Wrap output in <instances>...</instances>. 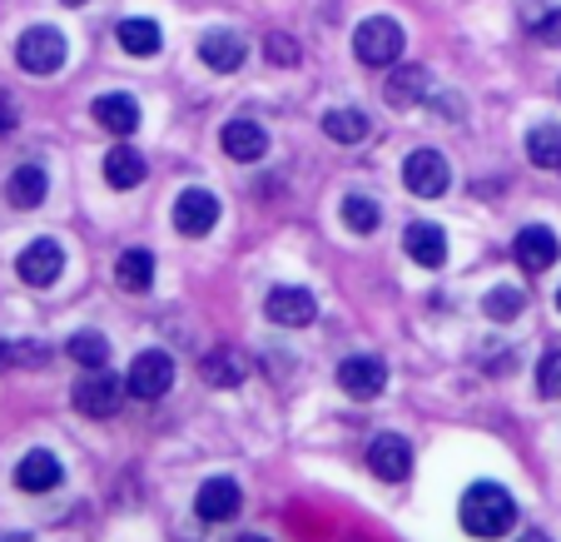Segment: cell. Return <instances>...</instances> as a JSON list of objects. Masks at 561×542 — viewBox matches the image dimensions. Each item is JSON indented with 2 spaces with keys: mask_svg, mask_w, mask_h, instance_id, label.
<instances>
[{
  "mask_svg": "<svg viewBox=\"0 0 561 542\" xmlns=\"http://www.w3.org/2000/svg\"><path fill=\"white\" fill-rule=\"evenodd\" d=\"M45 190H50V180H45L41 165H21V170L5 180V200H11L15 210H35V204L45 200Z\"/></svg>",
  "mask_w": 561,
  "mask_h": 542,
  "instance_id": "ffe728a7",
  "label": "cell"
},
{
  "mask_svg": "<svg viewBox=\"0 0 561 542\" xmlns=\"http://www.w3.org/2000/svg\"><path fill=\"white\" fill-rule=\"evenodd\" d=\"M557 304H561V294H557Z\"/></svg>",
  "mask_w": 561,
  "mask_h": 542,
  "instance_id": "74e56055",
  "label": "cell"
},
{
  "mask_svg": "<svg viewBox=\"0 0 561 542\" xmlns=\"http://www.w3.org/2000/svg\"><path fill=\"white\" fill-rule=\"evenodd\" d=\"M105 180L115 184V190H135V184H145V155L129 145H115L105 155Z\"/></svg>",
  "mask_w": 561,
  "mask_h": 542,
  "instance_id": "44dd1931",
  "label": "cell"
},
{
  "mask_svg": "<svg viewBox=\"0 0 561 542\" xmlns=\"http://www.w3.org/2000/svg\"><path fill=\"white\" fill-rule=\"evenodd\" d=\"M65 55H70V45H65V35L55 25H31L21 35V45H15V60H21L25 75H55L65 65Z\"/></svg>",
  "mask_w": 561,
  "mask_h": 542,
  "instance_id": "3957f363",
  "label": "cell"
},
{
  "mask_svg": "<svg viewBox=\"0 0 561 542\" xmlns=\"http://www.w3.org/2000/svg\"><path fill=\"white\" fill-rule=\"evenodd\" d=\"M368 115L363 110H329L323 115V135L339 139V145H358V139H368Z\"/></svg>",
  "mask_w": 561,
  "mask_h": 542,
  "instance_id": "cb8c5ba5",
  "label": "cell"
},
{
  "mask_svg": "<svg viewBox=\"0 0 561 542\" xmlns=\"http://www.w3.org/2000/svg\"><path fill=\"white\" fill-rule=\"evenodd\" d=\"M15 269H21L25 284L45 289V284H55V279H60V269H65V249L55 245V239H35V245H25V255L15 259Z\"/></svg>",
  "mask_w": 561,
  "mask_h": 542,
  "instance_id": "9c48e42d",
  "label": "cell"
},
{
  "mask_svg": "<svg viewBox=\"0 0 561 542\" xmlns=\"http://www.w3.org/2000/svg\"><path fill=\"white\" fill-rule=\"evenodd\" d=\"M527 25L537 31L541 45H561V11H541V15H527Z\"/></svg>",
  "mask_w": 561,
  "mask_h": 542,
  "instance_id": "4dcf8cb0",
  "label": "cell"
},
{
  "mask_svg": "<svg viewBox=\"0 0 561 542\" xmlns=\"http://www.w3.org/2000/svg\"><path fill=\"white\" fill-rule=\"evenodd\" d=\"M5 542H31V538H25V532H11V538H5Z\"/></svg>",
  "mask_w": 561,
  "mask_h": 542,
  "instance_id": "e575fe53",
  "label": "cell"
},
{
  "mask_svg": "<svg viewBox=\"0 0 561 542\" xmlns=\"http://www.w3.org/2000/svg\"><path fill=\"white\" fill-rule=\"evenodd\" d=\"M199 60L209 65V70L229 75V70H239V65H244V41H239L233 31H209L199 41Z\"/></svg>",
  "mask_w": 561,
  "mask_h": 542,
  "instance_id": "e0dca14e",
  "label": "cell"
},
{
  "mask_svg": "<svg viewBox=\"0 0 561 542\" xmlns=\"http://www.w3.org/2000/svg\"><path fill=\"white\" fill-rule=\"evenodd\" d=\"M264 314L274 324H284V329H304V324L318 319V304H313V294H308V289H274V294H268V304H264Z\"/></svg>",
  "mask_w": 561,
  "mask_h": 542,
  "instance_id": "8fae6325",
  "label": "cell"
},
{
  "mask_svg": "<svg viewBox=\"0 0 561 542\" xmlns=\"http://www.w3.org/2000/svg\"><path fill=\"white\" fill-rule=\"evenodd\" d=\"M343 224H348L353 235H373V229L382 224L378 200H368V194H348V200H343Z\"/></svg>",
  "mask_w": 561,
  "mask_h": 542,
  "instance_id": "484cf974",
  "label": "cell"
},
{
  "mask_svg": "<svg viewBox=\"0 0 561 542\" xmlns=\"http://www.w3.org/2000/svg\"><path fill=\"white\" fill-rule=\"evenodd\" d=\"M403 245H408V255H413V264L443 269V259H447V235L437 229V224H413Z\"/></svg>",
  "mask_w": 561,
  "mask_h": 542,
  "instance_id": "d6986e66",
  "label": "cell"
},
{
  "mask_svg": "<svg viewBox=\"0 0 561 542\" xmlns=\"http://www.w3.org/2000/svg\"><path fill=\"white\" fill-rule=\"evenodd\" d=\"M75 408L85 418H110L119 408V379L115 373H105V369H90L85 379L75 383Z\"/></svg>",
  "mask_w": 561,
  "mask_h": 542,
  "instance_id": "8992f818",
  "label": "cell"
},
{
  "mask_svg": "<svg viewBox=\"0 0 561 542\" xmlns=\"http://www.w3.org/2000/svg\"><path fill=\"white\" fill-rule=\"evenodd\" d=\"M11 129H15V105L0 95V135H11Z\"/></svg>",
  "mask_w": 561,
  "mask_h": 542,
  "instance_id": "d6a6232c",
  "label": "cell"
},
{
  "mask_svg": "<svg viewBox=\"0 0 561 542\" xmlns=\"http://www.w3.org/2000/svg\"><path fill=\"white\" fill-rule=\"evenodd\" d=\"M423 95H427V70H423V65H403V60H398V70H392L388 86H382V100H388L392 110H413Z\"/></svg>",
  "mask_w": 561,
  "mask_h": 542,
  "instance_id": "9a60e30c",
  "label": "cell"
},
{
  "mask_svg": "<svg viewBox=\"0 0 561 542\" xmlns=\"http://www.w3.org/2000/svg\"><path fill=\"white\" fill-rule=\"evenodd\" d=\"M65 5H85V0H65Z\"/></svg>",
  "mask_w": 561,
  "mask_h": 542,
  "instance_id": "8d00e7d4",
  "label": "cell"
},
{
  "mask_svg": "<svg viewBox=\"0 0 561 542\" xmlns=\"http://www.w3.org/2000/svg\"><path fill=\"white\" fill-rule=\"evenodd\" d=\"M368 468L378 473L382 483L408 478V468H413V448H408V438H398V433H378V438L368 443Z\"/></svg>",
  "mask_w": 561,
  "mask_h": 542,
  "instance_id": "ba28073f",
  "label": "cell"
},
{
  "mask_svg": "<svg viewBox=\"0 0 561 542\" xmlns=\"http://www.w3.org/2000/svg\"><path fill=\"white\" fill-rule=\"evenodd\" d=\"M457 518H462V528L472 532V538L492 542V538H502V532H512V522H517V503H512V493L497 488V483H477V488L462 493Z\"/></svg>",
  "mask_w": 561,
  "mask_h": 542,
  "instance_id": "6da1fadb",
  "label": "cell"
},
{
  "mask_svg": "<svg viewBox=\"0 0 561 542\" xmlns=\"http://www.w3.org/2000/svg\"><path fill=\"white\" fill-rule=\"evenodd\" d=\"M204 379L214 383V388H233V383H244V359L233 349H219L204 359Z\"/></svg>",
  "mask_w": 561,
  "mask_h": 542,
  "instance_id": "4316f807",
  "label": "cell"
},
{
  "mask_svg": "<svg viewBox=\"0 0 561 542\" xmlns=\"http://www.w3.org/2000/svg\"><path fill=\"white\" fill-rule=\"evenodd\" d=\"M403 50H408V35L388 15H373V21H363L353 31V55L363 65H392V60H403Z\"/></svg>",
  "mask_w": 561,
  "mask_h": 542,
  "instance_id": "7a4b0ae2",
  "label": "cell"
},
{
  "mask_svg": "<svg viewBox=\"0 0 561 542\" xmlns=\"http://www.w3.org/2000/svg\"><path fill=\"white\" fill-rule=\"evenodd\" d=\"M239 503H244L239 483H233V478H209L199 488V498H194V508H199L204 522H229L233 512H239Z\"/></svg>",
  "mask_w": 561,
  "mask_h": 542,
  "instance_id": "5bb4252c",
  "label": "cell"
},
{
  "mask_svg": "<svg viewBox=\"0 0 561 542\" xmlns=\"http://www.w3.org/2000/svg\"><path fill=\"white\" fill-rule=\"evenodd\" d=\"M115 41L125 45V55H139V60H149V55H159L164 35H159L154 21H145V15H129V21L115 25Z\"/></svg>",
  "mask_w": 561,
  "mask_h": 542,
  "instance_id": "ac0fdd59",
  "label": "cell"
},
{
  "mask_svg": "<svg viewBox=\"0 0 561 542\" xmlns=\"http://www.w3.org/2000/svg\"><path fill=\"white\" fill-rule=\"evenodd\" d=\"M517 542H551V538H547V532H522Z\"/></svg>",
  "mask_w": 561,
  "mask_h": 542,
  "instance_id": "836d02e7",
  "label": "cell"
},
{
  "mask_svg": "<svg viewBox=\"0 0 561 542\" xmlns=\"http://www.w3.org/2000/svg\"><path fill=\"white\" fill-rule=\"evenodd\" d=\"M115 279L129 294H145V289L154 284V255H149V249H125L115 264Z\"/></svg>",
  "mask_w": 561,
  "mask_h": 542,
  "instance_id": "603a6c76",
  "label": "cell"
},
{
  "mask_svg": "<svg viewBox=\"0 0 561 542\" xmlns=\"http://www.w3.org/2000/svg\"><path fill=\"white\" fill-rule=\"evenodd\" d=\"M537 388L541 398H561V349L537 363Z\"/></svg>",
  "mask_w": 561,
  "mask_h": 542,
  "instance_id": "f546056e",
  "label": "cell"
},
{
  "mask_svg": "<svg viewBox=\"0 0 561 542\" xmlns=\"http://www.w3.org/2000/svg\"><path fill=\"white\" fill-rule=\"evenodd\" d=\"M339 388L348 398H378L388 388V369L378 359H343L339 363Z\"/></svg>",
  "mask_w": 561,
  "mask_h": 542,
  "instance_id": "30bf717a",
  "label": "cell"
},
{
  "mask_svg": "<svg viewBox=\"0 0 561 542\" xmlns=\"http://www.w3.org/2000/svg\"><path fill=\"white\" fill-rule=\"evenodd\" d=\"M403 184L417 200H437V194H447V184H453V170H447V160L437 149H413L403 165Z\"/></svg>",
  "mask_w": 561,
  "mask_h": 542,
  "instance_id": "5b68a950",
  "label": "cell"
},
{
  "mask_svg": "<svg viewBox=\"0 0 561 542\" xmlns=\"http://www.w3.org/2000/svg\"><path fill=\"white\" fill-rule=\"evenodd\" d=\"M264 50H268V60L274 65H298V41L294 35H268Z\"/></svg>",
  "mask_w": 561,
  "mask_h": 542,
  "instance_id": "1f68e13d",
  "label": "cell"
},
{
  "mask_svg": "<svg viewBox=\"0 0 561 542\" xmlns=\"http://www.w3.org/2000/svg\"><path fill=\"white\" fill-rule=\"evenodd\" d=\"M125 388L135 398H145V404H154V398H164L174 388V359L164 349H145L135 363H129V379Z\"/></svg>",
  "mask_w": 561,
  "mask_h": 542,
  "instance_id": "277c9868",
  "label": "cell"
},
{
  "mask_svg": "<svg viewBox=\"0 0 561 542\" xmlns=\"http://www.w3.org/2000/svg\"><path fill=\"white\" fill-rule=\"evenodd\" d=\"M522 304H527V294H522V289H512V284H497L488 298H482V308H488V319H497V324L517 319Z\"/></svg>",
  "mask_w": 561,
  "mask_h": 542,
  "instance_id": "f1b7e54d",
  "label": "cell"
},
{
  "mask_svg": "<svg viewBox=\"0 0 561 542\" xmlns=\"http://www.w3.org/2000/svg\"><path fill=\"white\" fill-rule=\"evenodd\" d=\"M527 155L541 170H561V125H537L527 135Z\"/></svg>",
  "mask_w": 561,
  "mask_h": 542,
  "instance_id": "d4e9b609",
  "label": "cell"
},
{
  "mask_svg": "<svg viewBox=\"0 0 561 542\" xmlns=\"http://www.w3.org/2000/svg\"><path fill=\"white\" fill-rule=\"evenodd\" d=\"M512 255H517V264L527 269V274H541V269H551L557 264V235L551 229H541V224H527L517 235V245H512Z\"/></svg>",
  "mask_w": 561,
  "mask_h": 542,
  "instance_id": "4fadbf2b",
  "label": "cell"
},
{
  "mask_svg": "<svg viewBox=\"0 0 561 542\" xmlns=\"http://www.w3.org/2000/svg\"><path fill=\"white\" fill-rule=\"evenodd\" d=\"M65 353H70L75 363H80V369H105V359H110V343L100 339V334H75L70 343H65Z\"/></svg>",
  "mask_w": 561,
  "mask_h": 542,
  "instance_id": "83f0119b",
  "label": "cell"
},
{
  "mask_svg": "<svg viewBox=\"0 0 561 542\" xmlns=\"http://www.w3.org/2000/svg\"><path fill=\"white\" fill-rule=\"evenodd\" d=\"M95 125H105L110 135H135L139 105L129 95H100L95 100Z\"/></svg>",
  "mask_w": 561,
  "mask_h": 542,
  "instance_id": "7402d4cb",
  "label": "cell"
},
{
  "mask_svg": "<svg viewBox=\"0 0 561 542\" xmlns=\"http://www.w3.org/2000/svg\"><path fill=\"white\" fill-rule=\"evenodd\" d=\"M214 224H219V200H214L209 190H184L180 200H174V229H180L184 239L209 235Z\"/></svg>",
  "mask_w": 561,
  "mask_h": 542,
  "instance_id": "52a82bcc",
  "label": "cell"
},
{
  "mask_svg": "<svg viewBox=\"0 0 561 542\" xmlns=\"http://www.w3.org/2000/svg\"><path fill=\"white\" fill-rule=\"evenodd\" d=\"M239 542H268V538H239Z\"/></svg>",
  "mask_w": 561,
  "mask_h": 542,
  "instance_id": "d590c367",
  "label": "cell"
},
{
  "mask_svg": "<svg viewBox=\"0 0 561 542\" xmlns=\"http://www.w3.org/2000/svg\"><path fill=\"white\" fill-rule=\"evenodd\" d=\"M60 483V458L35 448V453L21 458V468H15V488L21 493H50Z\"/></svg>",
  "mask_w": 561,
  "mask_h": 542,
  "instance_id": "2e32d148",
  "label": "cell"
},
{
  "mask_svg": "<svg viewBox=\"0 0 561 542\" xmlns=\"http://www.w3.org/2000/svg\"><path fill=\"white\" fill-rule=\"evenodd\" d=\"M224 155L239 160V165L264 160L268 155V129L259 125V120H229V125H224Z\"/></svg>",
  "mask_w": 561,
  "mask_h": 542,
  "instance_id": "7c38bea8",
  "label": "cell"
}]
</instances>
